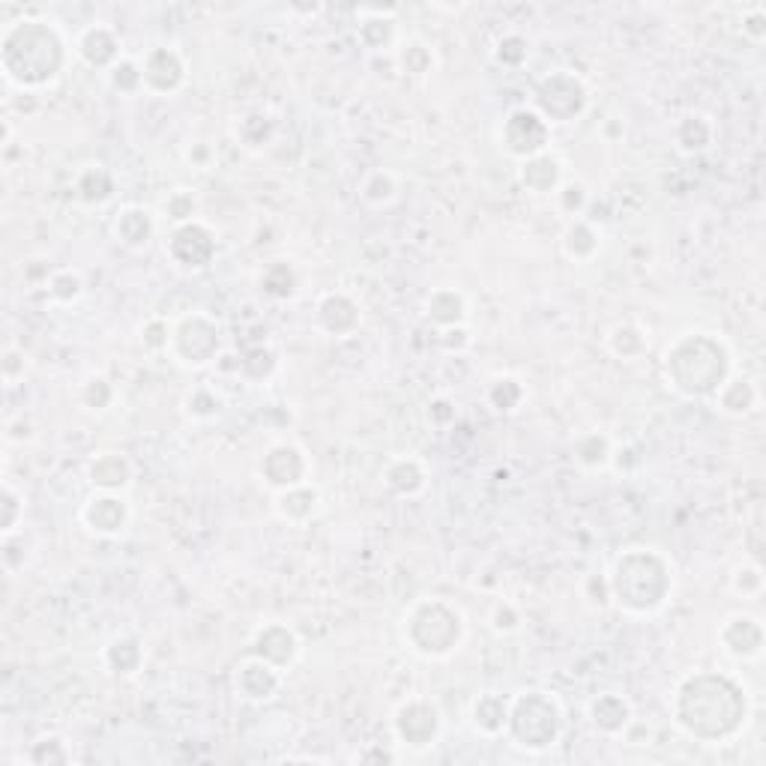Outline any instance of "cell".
Instances as JSON below:
<instances>
[{
  "label": "cell",
  "instance_id": "6da1fadb",
  "mask_svg": "<svg viewBox=\"0 0 766 766\" xmlns=\"http://www.w3.org/2000/svg\"><path fill=\"white\" fill-rule=\"evenodd\" d=\"M748 712L743 679L724 671H691L671 691V719L695 743H731L743 734Z\"/></svg>",
  "mask_w": 766,
  "mask_h": 766
},
{
  "label": "cell",
  "instance_id": "7a4b0ae2",
  "mask_svg": "<svg viewBox=\"0 0 766 766\" xmlns=\"http://www.w3.org/2000/svg\"><path fill=\"white\" fill-rule=\"evenodd\" d=\"M69 60V45L52 19L22 15L0 33V72L12 88L43 90L55 85Z\"/></svg>",
  "mask_w": 766,
  "mask_h": 766
},
{
  "label": "cell",
  "instance_id": "3957f363",
  "mask_svg": "<svg viewBox=\"0 0 766 766\" xmlns=\"http://www.w3.org/2000/svg\"><path fill=\"white\" fill-rule=\"evenodd\" d=\"M605 575L611 587V605L629 617L658 613L671 602L674 587H677L671 557L650 545L623 548Z\"/></svg>",
  "mask_w": 766,
  "mask_h": 766
},
{
  "label": "cell",
  "instance_id": "277c9868",
  "mask_svg": "<svg viewBox=\"0 0 766 766\" xmlns=\"http://www.w3.org/2000/svg\"><path fill=\"white\" fill-rule=\"evenodd\" d=\"M734 374V353L707 329L679 333L662 357V378L683 398H712Z\"/></svg>",
  "mask_w": 766,
  "mask_h": 766
},
{
  "label": "cell",
  "instance_id": "5b68a950",
  "mask_svg": "<svg viewBox=\"0 0 766 766\" xmlns=\"http://www.w3.org/2000/svg\"><path fill=\"white\" fill-rule=\"evenodd\" d=\"M402 638L407 650L428 662H440L459 653L468 641V620L455 602L426 596L416 599L402 620Z\"/></svg>",
  "mask_w": 766,
  "mask_h": 766
},
{
  "label": "cell",
  "instance_id": "8992f818",
  "mask_svg": "<svg viewBox=\"0 0 766 766\" xmlns=\"http://www.w3.org/2000/svg\"><path fill=\"white\" fill-rule=\"evenodd\" d=\"M563 728H566V716L551 691L527 689L509 698L506 736L518 748H525L530 755L551 752L560 743Z\"/></svg>",
  "mask_w": 766,
  "mask_h": 766
},
{
  "label": "cell",
  "instance_id": "52a82bcc",
  "mask_svg": "<svg viewBox=\"0 0 766 766\" xmlns=\"http://www.w3.org/2000/svg\"><path fill=\"white\" fill-rule=\"evenodd\" d=\"M539 117L554 129V126H570L581 121L590 109V90L584 78L572 69H554L545 78H539L533 88V105Z\"/></svg>",
  "mask_w": 766,
  "mask_h": 766
},
{
  "label": "cell",
  "instance_id": "ba28073f",
  "mask_svg": "<svg viewBox=\"0 0 766 766\" xmlns=\"http://www.w3.org/2000/svg\"><path fill=\"white\" fill-rule=\"evenodd\" d=\"M222 351H225V329L207 312H187L171 324L168 353L183 369H207L219 362Z\"/></svg>",
  "mask_w": 766,
  "mask_h": 766
},
{
  "label": "cell",
  "instance_id": "9c48e42d",
  "mask_svg": "<svg viewBox=\"0 0 766 766\" xmlns=\"http://www.w3.org/2000/svg\"><path fill=\"white\" fill-rule=\"evenodd\" d=\"M390 728H393L395 743L405 745L410 752H426L431 745H438L443 734V712L428 698H407L393 710Z\"/></svg>",
  "mask_w": 766,
  "mask_h": 766
},
{
  "label": "cell",
  "instance_id": "30bf717a",
  "mask_svg": "<svg viewBox=\"0 0 766 766\" xmlns=\"http://www.w3.org/2000/svg\"><path fill=\"white\" fill-rule=\"evenodd\" d=\"M165 255H168V261L180 267V270H187V273L210 270L213 261H216V255H219L216 230L201 219L177 225L168 234V240H165Z\"/></svg>",
  "mask_w": 766,
  "mask_h": 766
},
{
  "label": "cell",
  "instance_id": "8fae6325",
  "mask_svg": "<svg viewBox=\"0 0 766 766\" xmlns=\"http://www.w3.org/2000/svg\"><path fill=\"white\" fill-rule=\"evenodd\" d=\"M551 135H554V129L527 105L512 109L500 123V147L506 156H512L518 162L551 150Z\"/></svg>",
  "mask_w": 766,
  "mask_h": 766
},
{
  "label": "cell",
  "instance_id": "7c38bea8",
  "mask_svg": "<svg viewBox=\"0 0 766 766\" xmlns=\"http://www.w3.org/2000/svg\"><path fill=\"white\" fill-rule=\"evenodd\" d=\"M308 473H312V461H308L306 449L296 447L291 440H279L273 447H267L258 461V476L273 494L303 485L308 482Z\"/></svg>",
  "mask_w": 766,
  "mask_h": 766
},
{
  "label": "cell",
  "instance_id": "4fadbf2b",
  "mask_svg": "<svg viewBox=\"0 0 766 766\" xmlns=\"http://www.w3.org/2000/svg\"><path fill=\"white\" fill-rule=\"evenodd\" d=\"M282 683H285V671H279L270 662H263L261 656H255V653H246L234 665V674H230L234 695L243 703H252V707H263V703L273 701L275 695L282 691Z\"/></svg>",
  "mask_w": 766,
  "mask_h": 766
},
{
  "label": "cell",
  "instance_id": "5bb4252c",
  "mask_svg": "<svg viewBox=\"0 0 766 766\" xmlns=\"http://www.w3.org/2000/svg\"><path fill=\"white\" fill-rule=\"evenodd\" d=\"M78 525L97 539H117L132 525V506L123 494L93 492L78 509Z\"/></svg>",
  "mask_w": 766,
  "mask_h": 766
},
{
  "label": "cell",
  "instance_id": "9a60e30c",
  "mask_svg": "<svg viewBox=\"0 0 766 766\" xmlns=\"http://www.w3.org/2000/svg\"><path fill=\"white\" fill-rule=\"evenodd\" d=\"M144 93L150 97H174L177 90L187 85L189 64L171 45H156L142 57Z\"/></svg>",
  "mask_w": 766,
  "mask_h": 766
},
{
  "label": "cell",
  "instance_id": "2e32d148",
  "mask_svg": "<svg viewBox=\"0 0 766 766\" xmlns=\"http://www.w3.org/2000/svg\"><path fill=\"white\" fill-rule=\"evenodd\" d=\"M716 638H719V646H722L724 656H731L734 662H755V658H761L766 644V632L761 617L743 611L724 617Z\"/></svg>",
  "mask_w": 766,
  "mask_h": 766
},
{
  "label": "cell",
  "instance_id": "e0dca14e",
  "mask_svg": "<svg viewBox=\"0 0 766 766\" xmlns=\"http://www.w3.org/2000/svg\"><path fill=\"white\" fill-rule=\"evenodd\" d=\"M249 653L261 656L279 671H288L294 668L296 658L303 653V641L294 632V626L282 623V620H267L249 638Z\"/></svg>",
  "mask_w": 766,
  "mask_h": 766
},
{
  "label": "cell",
  "instance_id": "ac0fdd59",
  "mask_svg": "<svg viewBox=\"0 0 766 766\" xmlns=\"http://www.w3.org/2000/svg\"><path fill=\"white\" fill-rule=\"evenodd\" d=\"M121 36H117V31L111 27V24H102V22H93L88 24L85 31L76 36V45H72V52H76V57L81 60L85 66H90V69H99V72H111L114 66L123 60V52H121Z\"/></svg>",
  "mask_w": 766,
  "mask_h": 766
},
{
  "label": "cell",
  "instance_id": "d6986e66",
  "mask_svg": "<svg viewBox=\"0 0 766 766\" xmlns=\"http://www.w3.org/2000/svg\"><path fill=\"white\" fill-rule=\"evenodd\" d=\"M362 324L360 303L353 300L351 294L345 291H329L318 300L315 306V327L329 336V339H345V336H353Z\"/></svg>",
  "mask_w": 766,
  "mask_h": 766
},
{
  "label": "cell",
  "instance_id": "ffe728a7",
  "mask_svg": "<svg viewBox=\"0 0 766 766\" xmlns=\"http://www.w3.org/2000/svg\"><path fill=\"white\" fill-rule=\"evenodd\" d=\"M85 476H88L93 492L126 494V488L135 480V464L121 449H99V452L90 455Z\"/></svg>",
  "mask_w": 766,
  "mask_h": 766
},
{
  "label": "cell",
  "instance_id": "44dd1931",
  "mask_svg": "<svg viewBox=\"0 0 766 766\" xmlns=\"http://www.w3.org/2000/svg\"><path fill=\"white\" fill-rule=\"evenodd\" d=\"M587 719H590L593 731H599L602 736H623L629 724L635 722V710H632V701L620 691H599L587 703Z\"/></svg>",
  "mask_w": 766,
  "mask_h": 766
},
{
  "label": "cell",
  "instance_id": "7402d4cb",
  "mask_svg": "<svg viewBox=\"0 0 766 766\" xmlns=\"http://www.w3.org/2000/svg\"><path fill=\"white\" fill-rule=\"evenodd\" d=\"M423 318L435 329L468 327L471 303H468V296L461 294L459 288H435V291L423 300Z\"/></svg>",
  "mask_w": 766,
  "mask_h": 766
},
{
  "label": "cell",
  "instance_id": "603a6c76",
  "mask_svg": "<svg viewBox=\"0 0 766 766\" xmlns=\"http://www.w3.org/2000/svg\"><path fill=\"white\" fill-rule=\"evenodd\" d=\"M320 506H324V497L312 482H303V485H294L288 492L273 494V512L291 527L312 525L320 515Z\"/></svg>",
  "mask_w": 766,
  "mask_h": 766
},
{
  "label": "cell",
  "instance_id": "cb8c5ba5",
  "mask_svg": "<svg viewBox=\"0 0 766 766\" xmlns=\"http://www.w3.org/2000/svg\"><path fill=\"white\" fill-rule=\"evenodd\" d=\"M563 180H566V168L560 162V156L551 150L518 162V183L533 195H554L563 187Z\"/></svg>",
  "mask_w": 766,
  "mask_h": 766
},
{
  "label": "cell",
  "instance_id": "d4e9b609",
  "mask_svg": "<svg viewBox=\"0 0 766 766\" xmlns=\"http://www.w3.org/2000/svg\"><path fill=\"white\" fill-rule=\"evenodd\" d=\"M426 485L428 471L416 455H398V459L386 461V468H383V488L393 494V497L414 500V497L426 492Z\"/></svg>",
  "mask_w": 766,
  "mask_h": 766
},
{
  "label": "cell",
  "instance_id": "484cf974",
  "mask_svg": "<svg viewBox=\"0 0 766 766\" xmlns=\"http://www.w3.org/2000/svg\"><path fill=\"white\" fill-rule=\"evenodd\" d=\"M156 228H159L156 213L150 207H142V204H129V207H123L121 213L114 216V237H117L126 249H132V252L147 249V246L154 243Z\"/></svg>",
  "mask_w": 766,
  "mask_h": 766
},
{
  "label": "cell",
  "instance_id": "4316f807",
  "mask_svg": "<svg viewBox=\"0 0 766 766\" xmlns=\"http://www.w3.org/2000/svg\"><path fill=\"white\" fill-rule=\"evenodd\" d=\"M357 36L369 52L393 48L398 27H395V10H378V7H360L357 10Z\"/></svg>",
  "mask_w": 766,
  "mask_h": 766
},
{
  "label": "cell",
  "instance_id": "83f0119b",
  "mask_svg": "<svg viewBox=\"0 0 766 766\" xmlns=\"http://www.w3.org/2000/svg\"><path fill=\"white\" fill-rule=\"evenodd\" d=\"M560 246H563V255L575 263H590L599 249H602V234L596 228V222L587 219V216H575V219L566 222L563 228V237H560Z\"/></svg>",
  "mask_w": 766,
  "mask_h": 766
},
{
  "label": "cell",
  "instance_id": "f1b7e54d",
  "mask_svg": "<svg viewBox=\"0 0 766 766\" xmlns=\"http://www.w3.org/2000/svg\"><path fill=\"white\" fill-rule=\"evenodd\" d=\"M506 719H509V698L500 691H482L471 703L473 731L485 740H497L506 734Z\"/></svg>",
  "mask_w": 766,
  "mask_h": 766
},
{
  "label": "cell",
  "instance_id": "f546056e",
  "mask_svg": "<svg viewBox=\"0 0 766 766\" xmlns=\"http://www.w3.org/2000/svg\"><path fill=\"white\" fill-rule=\"evenodd\" d=\"M712 402H716V407H719L724 416L743 419V416L755 414L761 395H757L755 381H748L743 374H731V378L719 386V393L712 395Z\"/></svg>",
  "mask_w": 766,
  "mask_h": 766
},
{
  "label": "cell",
  "instance_id": "4dcf8cb0",
  "mask_svg": "<svg viewBox=\"0 0 766 766\" xmlns=\"http://www.w3.org/2000/svg\"><path fill=\"white\" fill-rule=\"evenodd\" d=\"M117 195V177L105 165H85L76 174V198L88 207H102Z\"/></svg>",
  "mask_w": 766,
  "mask_h": 766
},
{
  "label": "cell",
  "instance_id": "1f68e13d",
  "mask_svg": "<svg viewBox=\"0 0 766 766\" xmlns=\"http://www.w3.org/2000/svg\"><path fill=\"white\" fill-rule=\"evenodd\" d=\"M102 665L117 677H135L144 665V641L138 635L111 638L102 650Z\"/></svg>",
  "mask_w": 766,
  "mask_h": 766
},
{
  "label": "cell",
  "instance_id": "d6a6232c",
  "mask_svg": "<svg viewBox=\"0 0 766 766\" xmlns=\"http://www.w3.org/2000/svg\"><path fill=\"white\" fill-rule=\"evenodd\" d=\"M674 142L683 154H703L716 142V126L707 114H686L674 126Z\"/></svg>",
  "mask_w": 766,
  "mask_h": 766
},
{
  "label": "cell",
  "instance_id": "836d02e7",
  "mask_svg": "<svg viewBox=\"0 0 766 766\" xmlns=\"http://www.w3.org/2000/svg\"><path fill=\"white\" fill-rule=\"evenodd\" d=\"M613 443L605 431H584L572 443V459L584 471H605L611 464Z\"/></svg>",
  "mask_w": 766,
  "mask_h": 766
},
{
  "label": "cell",
  "instance_id": "e575fe53",
  "mask_svg": "<svg viewBox=\"0 0 766 766\" xmlns=\"http://www.w3.org/2000/svg\"><path fill=\"white\" fill-rule=\"evenodd\" d=\"M605 345H608V351H611L617 360L632 362L644 357L646 348H650V336L644 333V327H638L635 320H620V324H613L611 327Z\"/></svg>",
  "mask_w": 766,
  "mask_h": 766
},
{
  "label": "cell",
  "instance_id": "d590c367",
  "mask_svg": "<svg viewBox=\"0 0 766 766\" xmlns=\"http://www.w3.org/2000/svg\"><path fill=\"white\" fill-rule=\"evenodd\" d=\"M527 402V386L512 374H500L485 386V405L494 414H515Z\"/></svg>",
  "mask_w": 766,
  "mask_h": 766
},
{
  "label": "cell",
  "instance_id": "8d00e7d4",
  "mask_svg": "<svg viewBox=\"0 0 766 766\" xmlns=\"http://www.w3.org/2000/svg\"><path fill=\"white\" fill-rule=\"evenodd\" d=\"M261 291L275 303H285V300H294L296 291H300V275H296L294 263L288 261H273L263 267L261 273Z\"/></svg>",
  "mask_w": 766,
  "mask_h": 766
},
{
  "label": "cell",
  "instance_id": "74e56055",
  "mask_svg": "<svg viewBox=\"0 0 766 766\" xmlns=\"http://www.w3.org/2000/svg\"><path fill=\"white\" fill-rule=\"evenodd\" d=\"M114 402H117V386L111 383L109 374L93 372L78 386V405L90 414H105L109 407H114Z\"/></svg>",
  "mask_w": 766,
  "mask_h": 766
},
{
  "label": "cell",
  "instance_id": "f35d334b",
  "mask_svg": "<svg viewBox=\"0 0 766 766\" xmlns=\"http://www.w3.org/2000/svg\"><path fill=\"white\" fill-rule=\"evenodd\" d=\"M360 198L369 207H390L395 198H398V180H395L393 171L374 168V171L362 177Z\"/></svg>",
  "mask_w": 766,
  "mask_h": 766
},
{
  "label": "cell",
  "instance_id": "ab89813d",
  "mask_svg": "<svg viewBox=\"0 0 766 766\" xmlns=\"http://www.w3.org/2000/svg\"><path fill=\"white\" fill-rule=\"evenodd\" d=\"M275 369H279V353H275L267 341H263V345H252V348L240 357V374L246 381H270L275 374Z\"/></svg>",
  "mask_w": 766,
  "mask_h": 766
},
{
  "label": "cell",
  "instance_id": "60d3db41",
  "mask_svg": "<svg viewBox=\"0 0 766 766\" xmlns=\"http://www.w3.org/2000/svg\"><path fill=\"white\" fill-rule=\"evenodd\" d=\"M395 60L402 66V72L416 78L428 76L435 69V52L423 40H405V43L398 45V52H395Z\"/></svg>",
  "mask_w": 766,
  "mask_h": 766
},
{
  "label": "cell",
  "instance_id": "b9f144b4",
  "mask_svg": "<svg viewBox=\"0 0 766 766\" xmlns=\"http://www.w3.org/2000/svg\"><path fill=\"white\" fill-rule=\"evenodd\" d=\"M27 764L33 766H64L72 764V752H69V743L64 736L48 734L40 736L36 743L27 748Z\"/></svg>",
  "mask_w": 766,
  "mask_h": 766
},
{
  "label": "cell",
  "instance_id": "7bdbcfd3",
  "mask_svg": "<svg viewBox=\"0 0 766 766\" xmlns=\"http://www.w3.org/2000/svg\"><path fill=\"white\" fill-rule=\"evenodd\" d=\"M159 213H162L165 219L171 222V228H177V225H187V222H195L198 195L192 192V189H174V192H168V195L162 198Z\"/></svg>",
  "mask_w": 766,
  "mask_h": 766
},
{
  "label": "cell",
  "instance_id": "ee69618b",
  "mask_svg": "<svg viewBox=\"0 0 766 766\" xmlns=\"http://www.w3.org/2000/svg\"><path fill=\"white\" fill-rule=\"evenodd\" d=\"M527 57H530V40L525 33L509 31L494 43V64L504 66V69H521Z\"/></svg>",
  "mask_w": 766,
  "mask_h": 766
},
{
  "label": "cell",
  "instance_id": "f6af8a7d",
  "mask_svg": "<svg viewBox=\"0 0 766 766\" xmlns=\"http://www.w3.org/2000/svg\"><path fill=\"white\" fill-rule=\"evenodd\" d=\"M111 88L117 90L121 97H135L144 90V78H142V60H132V57H123L121 64L114 66L109 72Z\"/></svg>",
  "mask_w": 766,
  "mask_h": 766
},
{
  "label": "cell",
  "instance_id": "bcb514c9",
  "mask_svg": "<svg viewBox=\"0 0 766 766\" xmlns=\"http://www.w3.org/2000/svg\"><path fill=\"white\" fill-rule=\"evenodd\" d=\"M81 294H85V279L76 270H57V273L48 275V296L60 306L76 303Z\"/></svg>",
  "mask_w": 766,
  "mask_h": 766
},
{
  "label": "cell",
  "instance_id": "7dc6e473",
  "mask_svg": "<svg viewBox=\"0 0 766 766\" xmlns=\"http://www.w3.org/2000/svg\"><path fill=\"white\" fill-rule=\"evenodd\" d=\"M0 506H3V515H0V533H3V539H12L15 537V530H19L24 521V497L12 488L10 482L3 485Z\"/></svg>",
  "mask_w": 766,
  "mask_h": 766
},
{
  "label": "cell",
  "instance_id": "c3c4849f",
  "mask_svg": "<svg viewBox=\"0 0 766 766\" xmlns=\"http://www.w3.org/2000/svg\"><path fill=\"white\" fill-rule=\"evenodd\" d=\"M183 407H187V414L192 416V419H198V423H207V419H213V416L222 410V398L213 393L210 386H195V390H189L187 393Z\"/></svg>",
  "mask_w": 766,
  "mask_h": 766
},
{
  "label": "cell",
  "instance_id": "681fc988",
  "mask_svg": "<svg viewBox=\"0 0 766 766\" xmlns=\"http://www.w3.org/2000/svg\"><path fill=\"white\" fill-rule=\"evenodd\" d=\"M554 201H557V207L566 216L575 219V216H584V210L590 204V192H587V187L581 180H563V187L554 192Z\"/></svg>",
  "mask_w": 766,
  "mask_h": 766
},
{
  "label": "cell",
  "instance_id": "f907efd6",
  "mask_svg": "<svg viewBox=\"0 0 766 766\" xmlns=\"http://www.w3.org/2000/svg\"><path fill=\"white\" fill-rule=\"evenodd\" d=\"M731 590L743 599H757L764 593V570L757 563H743L731 575Z\"/></svg>",
  "mask_w": 766,
  "mask_h": 766
},
{
  "label": "cell",
  "instance_id": "816d5d0a",
  "mask_svg": "<svg viewBox=\"0 0 766 766\" xmlns=\"http://www.w3.org/2000/svg\"><path fill=\"white\" fill-rule=\"evenodd\" d=\"M488 623H492V629L497 635H515V632L521 629V623H525V617L518 611V605L500 599V602L492 608V613H488Z\"/></svg>",
  "mask_w": 766,
  "mask_h": 766
},
{
  "label": "cell",
  "instance_id": "f5cc1de1",
  "mask_svg": "<svg viewBox=\"0 0 766 766\" xmlns=\"http://www.w3.org/2000/svg\"><path fill=\"white\" fill-rule=\"evenodd\" d=\"M142 345H144V351H150V353L168 351V345H171V324H168L165 318L147 320V324L142 327Z\"/></svg>",
  "mask_w": 766,
  "mask_h": 766
},
{
  "label": "cell",
  "instance_id": "db71d44e",
  "mask_svg": "<svg viewBox=\"0 0 766 766\" xmlns=\"http://www.w3.org/2000/svg\"><path fill=\"white\" fill-rule=\"evenodd\" d=\"M584 599L593 605V608H608L611 605V587H608V575L605 572H593L584 578Z\"/></svg>",
  "mask_w": 766,
  "mask_h": 766
},
{
  "label": "cell",
  "instance_id": "11a10c76",
  "mask_svg": "<svg viewBox=\"0 0 766 766\" xmlns=\"http://www.w3.org/2000/svg\"><path fill=\"white\" fill-rule=\"evenodd\" d=\"M0 369H3V381H7V386L24 381V372H27V353H24L22 348H3Z\"/></svg>",
  "mask_w": 766,
  "mask_h": 766
},
{
  "label": "cell",
  "instance_id": "9f6ffc18",
  "mask_svg": "<svg viewBox=\"0 0 766 766\" xmlns=\"http://www.w3.org/2000/svg\"><path fill=\"white\" fill-rule=\"evenodd\" d=\"M438 345L447 353H464L473 345V336L468 327L438 329Z\"/></svg>",
  "mask_w": 766,
  "mask_h": 766
},
{
  "label": "cell",
  "instance_id": "6f0895ef",
  "mask_svg": "<svg viewBox=\"0 0 766 766\" xmlns=\"http://www.w3.org/2000/svg\"><path fill=\"white\" fill-rule=\"evenodd\" d=\"M743 33L752 43H761L766 36V10L764 7H748L743 10Z\"/></svg>",
  "mask_w": 766,
  "mask_h": 766
},
{
  "label": "cell",
  "instance_id": "680465c9",
  "mask_svg": "<svg viewBox=\"0 0 766 766\" xmlns=\"http://www.w3.org/2000/svg\"><path fill=\"white\" fill-rule=\"evenodd\" d=\"M428 416H431V423H438V426H449V423L455 419V407H452L449 398H435V402L428 405Z\"/></svg>",
  "mask_w": 766,
  "mask_h": 766
},
{
  "label": "cell",
  "instance_id": "91938a15",
  "mask_svg": "<svg viewBox=\"0 0 766 766\" xmlns=\"http://www.w3.org/2000/svg\"><path fill=\"white\" fill-rule=\"evenodd\" d=\"M362 764H369V761H378V764H393L395 755H390V752H381V748H374V752H365V755H360Z\"/></svg>",
  "mask_w": 766,
  "mask_h": 766
}]
</instances>
